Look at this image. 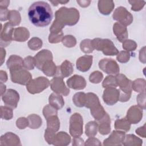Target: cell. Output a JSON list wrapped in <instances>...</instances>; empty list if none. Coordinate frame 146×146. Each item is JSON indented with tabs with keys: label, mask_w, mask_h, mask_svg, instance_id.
<instances>
[{
	"label": "cell",
	"mask_w": 146,
	"mask_h": 146,
	"mask_svg": "<svg viewBox=\"0 0 146 146\" xmlns=\"http://www.w3.org/2000/svg\"><path fill=\"white\" fill-rule=\"evenodd\" d=\"M90 1H77V2L79 3V5L81 6L82 4H84L85 5V6H87L89 5V4H87V2H90ZM84 5H83V7H84Z\"/></svg>",
	"instance_id": "cell-10"
},
{
	"label": "cell",
	"mask_w": 146,
	"mask_h": 146,
	"mask_svg": "<svg viewBox=\"0 0 146 146\" xmlns=\"http://www.w3.org/2000/svg\"><path fill=\"white\" fill-rule=\"evenodd\" d=\"M49 103L56 110L61 109L64 105V101L60 95L52 93L49 97Z\"/></svg>",
	"instance_id": "cell-5"
},
{
	"label": "cell",
	"mask_w": 146,
	"mask_h": 146,
	"mask_svg": "<svg viewBox=\"0 0 146 146\" xmlns=\"http://www.w3.org/2000/svg\"><path fill=\"white\" fill-rule=\"evenodd\" d=\"M28 17L30 22L34 26L45 27L50 24L53 18V13L48 3L37 1L29 7Z\"/></svg>",
	"instance_id": "cell-1"
},
{
	"label": "cell",
	"mask_w": 146,
	"mask_h": 146,
	"mask_svg": "<svg viewBox=\"0 0 146 146\" xmlns=\"http://www.w3.org/2000/svg\"><path fill=\"white\" fill-rule=\"evenodd\" d=\"M12 25L10 22L6 23L4 25L3 30L1 29V39L4 38L5 42H10L11 39H13V34L14 29L12 28Z\"/></svg>",
	"instance_id": "cell-4"
},
{
	"label": "cell",
	"mask_w": 146,
	"mask_h": 146,
	"mask_svg": "<svg viewBox=\"0 0 146 146\" xmlns=\"http://www.w3.org/2000/svg\"><path fill=\"white\" fill-rule=\"evenodd\" d=\"M48 65L47 66V67L48 68H49L50 66H52V67L55 66L54 65V63H53L51 60H48ZM42 71H43V72H44V74L45 75H47V76H51L50 71L48 69H47V68L43 69V70H42Z\"/></svg>",
	"instance_id": "cell-9"
},
{
	"label": "cell",
	"mask_w": 146,
	"mask_h": 146,
	"mask_svg": "<svg viewBox=\"0 0 146 146\" xmlns=\"http://www.w3.org/2000/svg\"><path fill=\"white\" fill-rule=\"evenodd\" d=\"M3 103L12 108H15L17 106V102L19 101V96L18 92L14 90L9 89L6 93L1 95Z\"/></svg>",
	"instance_id": "cell-3"
},
{
	"label": "cell",
	"mask_w": 146,
	"mask_h": 146,
	"mask_svg": "<svg viewBox=\"0 0 146 146\" xmlns=\"http://www.w3.org/2000/svg\"><path fill=\"white\" fill-rule=\"evenodd\" d=\"M71 67H72V66L71 63L69 61L65 60L62 63L60 66V73L63 78L67 77L72 74L73 71V68L67 69L68 68H70Z\"/></svg>",
	"instance_id": "cell-6"
},
{
	"label": "cell",
	"mask_w": 146,
	"mask_h": 146,
	"mask_svg": "<svg viewBox=\"0 0 146 146\" xmlns=\"http://www.w3.org/2000/svg\"><path fill=\"white\" fill-rule=\"evenodd\" d=\"M123 58H124V63H125L127 61H128L129 59V53L127 52L125 54V55H124V56H123V55L121 56V55L119 54L117 56V59L120 62L123 63Z\"/></svg>",
	"instance_id": "cell-8"
},
{
	"label": "cell",
	"mask_w": 146,
	"mask_h": 146,
	"mask_svg": "<svg viewBox=\"0 0 146 146\" xmlns=\"http://www.w3.org/2000/svg\"><path fill=\"white\" fill-rule=\"evenodd\" d=\"M70 123V132L72 136L76 137L83 133V119L79 113L72 115Z\"/></svg>",
	"instance_id": "cell-2"
},
{
	"label": "cell",
	"mask_w": 146,
	"mask_h": 146,
	"mask_svg": "<svg viewBox=\"0 0 146 146\" xmlns=\"http://www.w3.org/2000/svg\"><path fill=\"white\" fill-rule=\"evenodd\" d=\"M34 42L35 43H33L32 42H29V47L30 48H31V50H37L36 48V45H38L40 47H42V40H40V39L38 38H34Z\"/></svg>",
	"instance_id": "cell-7"
}]
</instances>
